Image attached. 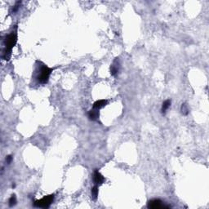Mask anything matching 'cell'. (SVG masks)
Segmentation results:
<instances>
[{"label": "cell", "instance_id": "10", "mask_svg": "<svg viewBox=\"0 0 209 209\" xmlns=\"http://www.w3.org/2000/svg\"><path fill=\"white\" fill-rule=\"evenodd\" d=\"M92 196L93 199H96L97 196H98V185H96L93 186V188L92 189Z\"/></svg>", "mask_w": 209, "mask_h": 209}, {"label": "cell", "instance_id": "4", "mask_svg": "<svg viewBox=\"0 0 209 209\" xmlns=\"http://www.w3.org/2000/svg\"><path fill=\"white\" fill-rule=\"evenodd\" d=\"M147 207L149 208L158 209L163 208H169V206H166L163 204V203L162 202L160 199H152L150 202L148 203Z\"/></svg>", "mask_w": 209, "mask_h": 209}, {"label": "cell", "instance_id": "2", "mask_svg": "<svg viewBox=\"0 0 209 209\" xmlns=\"http://www.w3.org/2000/svg\"><path fill=\"white\" fill-rule=\"evenodd\" d=\"M39 73H38V75L36 77L37 80L41 84H45L49 80V77H50L53 69L49 68L48 66L44 65L42 62H41V66H39Z\"/></svg>", "mask_w": 209, "mask_h": 209}, {"label": "cell", "instance_id": "11", "mask_svg": "<svg viewBox=\"0 0 209 209\" xmlns=\"http://www.w3.org/2000/svg\"><path fill=\"white\" fill-rule=\"evenodd\" d=\"M8 204L9 207H13L16 204V195H12L11 196V198H9V201H8Z\"/></svg>", "mask_w": 209, "mask_h": 209}, {"label": "cell", "instance_id": "5", "mask_svg": "<svg viewBox=\"0 0 209 209\" xmlns=\"http://www.w3.org/2000/svg\"><path fill=\"white\" fill-rule=\"evenodd\" d=\"M93 181L97 185H101L105 181V177L98 172V170H96L95 172H94V174H93Z\"/></svg>", "mask_w": 209, "mask_h": 209}, {"label": "cell", "instance_id": "14", "mask_svg": "<svg viewBox=\"0 0 209 209\" xmlns=\"http://www.w3.org/2000/svg\"><path fill=\"white\" fill-rule=\"evenodd\" d=\"M12 159H13V158H12L11 155H8V156H7V158H6V162H7V164H11Z\"/></svg>", "mask_w": 209, "mask_h": 209}, {"label": "cell", "instance_id": "13", "mask_svg": "<svg viewBox=\"0 0 209 209\" xmlns=\"http://www.w3.org/2000/svg\"><path fill=\"white\" fill-rule=\"evenodd\" d=\"M21 2H16V3L15 6L13 7V8H12V11H13V12L17 11V10L19 9V7H20V4H21Z\"/></svg>", "mask_w": 209, "mask_h": 209}, {"label": "cell", "instance_id": "9", "mask_svg": "<svg viewBox=\"0 0 209 209\" xmlns=\"http://www.w3.org/2000/svg\"><path fill=\"white\" fill-rule=\"evenodd\" d=\"M171 104H172L171 100H167V101H165L163 103V106H162V109H161L162 114H165L167 110L168 109L169 107L171 106Z\"/></svg>", "mask_w": 209, "mask_h": 209}, {"label": "cell", "instance_id": "3", "mask_svg": "<svg viewBox=\"0 0 209 209\" xmlns=\"http://www.w3.org/2000/svg\"><path fill=\"white\" fill-rule=\"evenodd\" d=\"M54 195H49L44 196V198L39 200H36L34 203V205L37 208H47L54 201Z\"/></svg>", "mask_w": 209, "mask_h": 209}, {"label": "cell", "instance_id": "7", "mask_svg": "<svg viewBox=\"0 0 209 209\" xmlns=\"http://www.w3.org/2000/svg\"><path fill=\"white\" fill-rule=\"evenodd\" d=\"M99 116H100L99 110L92 109V110H91L89 112H88V118H89L90 120H92V121L97 120L98 118H99Z\"/></svg>", "mask_w": 209, "mask_h": 209}, {"label": "cell", "instance_id": "6", "mask_svg": "<svg viewBox=\"0 0 209 209\" xmlns=\"http://www.w3.org/2000/svg\"><path fill=\"white\" fill-rule=\"evenodd\" d=\"M118 70H119V62H118V58H116L112 64V66H110V73L113 76H115L118 73Z\"/></svg>", "mask_w": 209, "mask_h": 209}, {"label": "cell", "instance_id": "8", "mask_svg": "<svg viewBox=\"0 0 209 209\" xmlns=\"http://www.w3.org/2000/svg\"><path fill=\"white\" fill-rule=\"evenodd\" d=\"M106 100H99V101H96L94 104H93V109H96V110H100L101 108H104L107 105Z\"/></svg>", "mask_w": 209, "mask_h": 209}, {"label": "cell", "instance_id": "1", "mask_svg": "<svg viewBox=\"0 0 209 209\" xmlns=\"http://www.w3.org/2000/svg\"><path fill=\"white\" fill-rule=\"evenodd\" d=\"M17 42V27L16 26L14 30H12L9 34L5 37L4 39V46L5 48L4 50V55L3 58L5 61H8L10 59L11 54V50L14 48V46Z\"/></svg>", "mask_w": 209, "mask_h": 209}, {"label": "cell", "instance_id": "12", "mask_svg": "<svg viewBox=\"0 0 209 209\" xmlns=\"http://www.w3.org/2000/svg\"><path fill=\"white\" fill-rule=\"evenodd\" d=\"M181 113L184 115H187L189 114V110H188V108L186 106V104H182V106H181Z\"/></svg>", "mask_w": 209, "mask_h": 209}]
</instances>
